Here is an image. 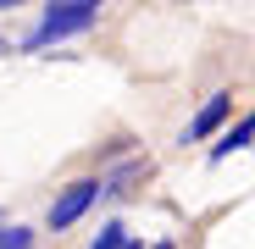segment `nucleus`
Masks as SVG:
<instances>
[{
    "instance_id": "nucleus-1",
    "label": "nucleus",
    "mask_w": 255,
    "mask_h": 249,
    "mask_svg": "<svg viewBox=\"0 0 255 249\" xmlns=\"http://www.w3.org/2000/svg\"><path fill=\"white\" fill-rule=\"evenodd\" d=\"M95 22H100L95 0H56V6H45L39 28L28 33V50H50V45H61V39H72V33H89Z\"/></svg>"
},
{
    "instance_id": "nucleus-2",
    "label": "nucleus",
    "mask_w": 255,
    "mask_h": 249,
    "mask_svg": "<svg viewBox=\"0 0 255 249\" xmlns=\"http://www.w3.org/2000/svg\"><path fill=\"white\" fill-rule=\"evenodd\" d=\"M95 199H100V177H78V183H67V188L50 199V227H56V233H67V227H72L83 211H89Z\"/></svg>"
},
{
    "instance_id": "nucleus-3",
    "label": "nucleus",
    "mask_w": 255,
    "mask_h": 249,
    "mask_svg": "<svg viewBox=\"0 0 255 249\" xmlns=\"http://www.w3.org/2000/svg\"><path fill=\"white\" fill-rule=\"evenodd\" d=\"M228 116H233V94H211V100L194 111V122L183 128V144H194V139H205V133H217Z\"/></svg>"
},
{
    "instance_id": "nucleus-4",
    "label": "nucleus",
    "mask_w": 255,
    "mask_h": 249,
    "mask_svg": "<svg viewBox=\"0 0 255 249\" xmlns=\"http://www.w3.org/2000/svg\"><path fill=\"white\" fill-rule=\"evenodd\" d=\"M250 133H255V116H239L233 128L222 133V144H211V161H228L233 150H244V144H250Z\"/></svg>"
},
{
    "instance_id": "nucleus-5",
    "label": "nucleus",
    "mask_w": 255,
    "mask_h": 249,
    "mask_svg": "<svg viewBox=\"0 0 255 249\" xmlns=\"http://www.w3.org/2000/svg\"><path fill=\"white\" fill-rule=\"evenodd\" d=\"M89 249H139V244L128 238V227H122V222H106V227L95 233V244H89Z\"/></svg>"
},
{
    "instance_id": "nucleus-6",
    "label": "nucleus",
    "mask_w": 255,
    "mask_h": 249,
    "mask_svg": "<svg viewBox=\"0 0 255 249\" xmlns=\"http://www.w3.org/2000/svg\"><path fill=\"white\" fill-rule=\"evenodd\" d=\"M33 227H17V222H0V249H33Z\"/></svg>"
},
{
    "instance_id": "nucleus-7",
    "label": "nucleus",
    "mask_w": 255,
    "mask_h": 249,
    "mask_svg": "<svg viewBox=\"0 0 255 249\" xmlns=\"http://www.w3.org/2000/svg\"><path fill=\"white\" fill-rule=\"evenodd\" d=\"M150 249H172V244H150Z\"/></svg>"
}]
</instances>
